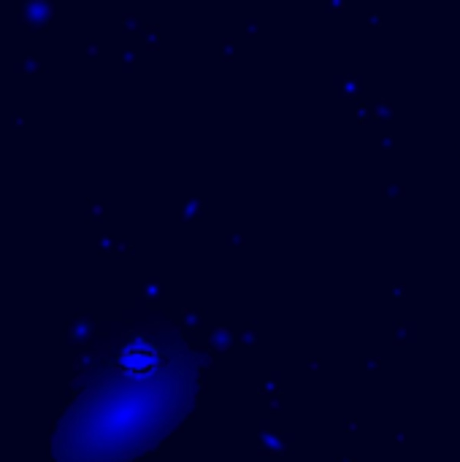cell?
<instances>
[{
    "label": "cell",
    "mask_w": 460,
    "mask_h": 462,
    "mask_svg": "<svg viewBox=\"0 0 460 462\" xmlns=\"http://www.w3.org/2000/svg\"><path fill=\"white\" fill-rule=\"evenodd\" d=\"M155 352L149 349V346H143V343H136L133 349H127V354H122V365L127 371H146V368H152L155 365Z\"/></svg>",
    "instance_id": "obj_1"
}]
</instances>
